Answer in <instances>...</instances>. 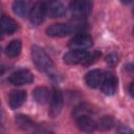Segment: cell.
Listing matches in <instances>:
<instances>
[{
	"label": "cell",
	"instance_id": "cell-16",
	"mask_svg": "<svg viewBox=\"0 0 134 134\" xmlns=\"http://www.w3.org/2000/svg\"><path fill=\"white\" fill-rule=\"evenodd\" d=\"M18 28V23L7 16H2L1 18V30L4 35H12Z\"/></svg>",
	"mask_w": 134,
	"mask_h": 134
},
{
	"label": "cell",
	"instance_id": "cell-10",
	"mask_svg": "<svg viewBox=\"0 0 134 134\" xmlns=\"http://www.w3.org/2000/svg\"><path fill=\"white\" fill-rule=\"evenodd\" d=\"M89 52L87 50H77V49H71L70 51L66 52L63 57V61L67 65H77V64H84Z\"/></svg>",
	"mask_w": 134,
	"mask_h": 134
},
{
	"label": "cell",
	"instance_id": "cell-19",
	"mask_svg": "<svg viewBox=\"0 0 134 134\" xmlns=\"http://www.w3.org/2000/svg\"><path fill=\"white\" fill-rule=\"evenodd\" d=\"M114 126V118L112 116H103L100 117V119L96 122V129H99L102 131H106L111 129Z\"/></svg>",
	"mask_w": 134,
	"mask_h": 134
},
{
	"label": "cell",
	"instance_id": "cell-8",
	"mask_svg": "<svg viewBox=\"0 0 134 134\" xmlns=\"http://www.w3.org/2000/svg\"><path fill=\"white\" fill-rule=\"evenodd\" d=\"M45 9H46V15L52 19L62 18L66 14L65 5L60 0H46Z\"/></svg>",
	"mask_w": 134,
	"mask_h": 134
},
{
	"label": "cell",
	"instance_id": "cell-15",
	"mask_svg": "<svg viewBox=\"0 0 134 134\" xmlns=\"http://www.w3.org/2000/svg\"><path fill=\"white\" fill-rule=\"evenodd\" d=\"M26 99V92L24 90H12L8 96V104L12 109H17L23 105Z\"/></svg>",
	"mask_w": 134,
	"mask_h": 134
},
{
	"label": "cell",
	"instance_id": "cell-23",
	"mask_svg": "<svg viewBox=\"0 0 134 134\" xmlns=\"http://www.w3.org/2000/svg\"><path fill=\"white\" fill-rule=\"evenodd\" d=\"M133 35H134V29H133Z\"/></svg>",
	"mask_w": 134,
	"mask_h": 134
},
{
	"label": "cell",
	"instance_id": "cell-13",
	"mask_svg": "<svg viewBox=\"0 0 134 134\" xmlns=\"http://www.w3.org/2000/svg\"><path fill=\"white\" fill-rule=\"evenodd\" d=\"M104 72L99 69H93L86 73L85 75V83L90 88H98L103 82Z\"/></svg>",
	"mask_w": 134,
	"mask_h": 134
},
{
	"label": "cell",
	"instance_id": "cell-5",
	"mask_svg": "<svg viewBox=\"0 0 134 134\" xmlns=\"http://www.w3.org/2000/svg\"><path fill=\"white\" fill-rule=\"evenodd\" d=\"M46 15V9H45V1L43 0H37L34 5L31 6L30 13H29V21L32 25L38 26L40 25L43 20L44 17Z\"/></svg>",
	"mask_w": 134,
	"mask_h": 134
},
{
	"label": "cell",
	"instance_id": "cell-12",
	"mask_svg": "<svg viewBox=\"0 0 134 134\" xmlns=\"http://www.w3.org/2000/svg\"><path fill=\"white\" fill-rule=\"evenodd\" d=\"M12 8L16 16L26 18L31 9V0H14Z\"/></svg>",
	"mask_w": 134,
	"mask_h": 134
},
{
	"label": "cell",
	"instance_id": "cell-22",
	"mask_svg": "<svg viewBox=\"0 0 134 134\" xmlns=\"http://www.w3.org/2000/svg\"><path fill=\"white\" fill-rule=\"evenodd\" d=\"M120 2H121V3H124V4H128V3H130V2H131V0H120Z\"/></svg>",
	"mask_w": 134,
	"mask_h": 134
},
{
	"label": "cell",
	"instance_id": "cell-9",
	"mask_svg": "<svg viewBox=\"0 0 134 134\" xmlns=\"http://www.w3.org/2000/svg\"><path fill=\"white\" fill-rule=\"evenodd\" d=\"M64 105L63 94L60 89L54 88L52 90V96L50 99V107H49V116L55 118L62 111Z\"/></svg>",
	"mask_w": 134,
	"mask_h": 134
},
{
	"label": "cell",
	"instance_id": "cell-11",
	"mask_svg": "<svg viewBox=\"0 0 134 134\" xmlns=\"http://www.w3.org/2000/svg\"><path fill=\"white\" fill-rule=\"evenodd\" d=\"M77 128L83 132H93L96 129V121L90 116V114H81L75 116Z\"/></svg>",
	"mask_w": 134,
	"mask_h": 134
},
{
	"label": "cell",
	"instance_id": "cell-1",
	"mask_svg": "<svg viewBox=\"0 0 134 134\" xmlns=\"http://www.w3.org/2000/svg\"><path fill=\"white\" fill-rule=\"evenodd\" d=\"M30 54H31V60L38 70L48 74H51L54 71V64L52 60L42 47L37 45L31 46Z\"/></svg>",
	"mask_w": 134,
	"mask_h": 134
},
{
	"label": "cell",
	"instance_id": "cell-21",
	"mask_svg": "<svg viewBox=\"0 0 134 134\" xmlns=\"http://www.w3.org/2000/svg\"><path fill=\"white\" fill-rule=\"evenodd\" d=\"M129 93H130L131 96L134 97V81H133V82L130 84V86H129Z\"/></svg>",
	"mask_w": 134,
	"mask_h": 134
},
{
	"label": "cell",
	"instance_id": "cell-2",
	"mask_svg": "<svg viewBox=\"0 0 134 134\" xmlns=\"http://www.w3.org/2000/svg\"><path fill=\"white\" fill-rule=\"evenodd\" d=\"M70 14L75 19H84L90 15L92 3L90 0H73L69 7Z\"/></svg>",
	"mask_w": 134,
	"mask_h": 134
},
{
	"label": "cell",
	"instance_id": "cell-3",
	"mask_svg": "<svg viewBox=\"0 0 134 134\" xmlns=\"http://www.w3.org/2000/svg\"><path fill=\"white\" fill-rule=\"evenodd\" d=\"M75 31V27H73L70 24L65 23H57L48 26L45 30L46 35L51 38H63L67 37Z\"/></svg>",
	"mask_w": 134,
	"mask_h": 134
},
{
	"label": "cell",
	"instance_id": "cell-17",
	"mask_svg": "<svg viewBox=\"0 0 134 134\" xmlns=\"http://www.w3.org/2000/svg\"><path fill=\"white\" fill-rule=\"evenodd\" d=\"M22 49V44L20 40H13L5 48V54L8 58H16L20 54Z\"/></svg>",
	"mask_w": 134,
	"mask_h": 134
},
{
	"label": "cell",
	"instance_id": "cell-14",
	"mask_svg": "<svg viewBox=\"0 0 134 134\" xmlns=\"http://www.w3.org/2000/svg\"><path fill=\"white\" fill-rule=\"evenodd\" d=\"M32 96H34V99H35L38 104L44 105V104H47V103L51 99L52 92H51L47 87L40 86V87H37V88L32 91Z\"/></svg>",
	"mask_w": 134,
	"mask_h": 134
},
{
	"label": "cell",
	"instance_id": "cell-4",
	"mask_svg": "<svg viewBox=\"0 0 134 134\" xmlns=\"http://www.w3.org/2000/svg\"><path fill=\"white\" fill-rule=\"evenodd\" d=\"M93 44L92 38L85 32H80L75 35L69 42L68 47L70 49H77V50H86L87 48L91 47Z\"/></svg>",
	"mask_w": 134,
	"mask_h": 134
},
{
	"label": "cell",
	"instance_id": "cell-7",
	"mask_svg": "<svg viewBox=\"0 0 134 134\" xmlns=\"http://www.w3.org/2000/svg\"><path fill=\"white\" fill-rule=\"evenodd\" d=\"M118 81L112 72H104L103 82L100 84V90L106 95H114L117 90Z\"/></svg>",
	"mask_w": 134,
	"mask_h": 134
},
{
	"label": "cell",
	"instance_id": "cell-20",
	"mask_svg": "<svg viewBox=\"0 0 134 134\" xmlns=\"http://www.w3.org/2000/svg\"><path fill=\"white\" fill-rule=\"evenodd\" d=\"M107 62H108L110 65L114 66L115 64L118 63V58H117V55H115V54L112 53V54H110V55L107 57Z\"/></svg>",
	"mask_w": 134,
	"mask_h": 134
},
{
	"label": "cell",
	"instance_id": "cell-18",
	"mask_svg": "<svg viewBox=\"0 0 134 134\" xmlns=\"http://www.w3.org/2000/svg\"><path fill=\"white\" fill-rule=\"evenodd\" d=\"M16 124L19 128H21L23 130H26V131L34 130V128L36 127L35 122L30 119V117H28L26 115H22V114L16 116Z\"/></svg>",
	"mask_w": 134,
	"mask_h": 134
},
{
	"label": "cell",
	"instance_id": "cell-6",
	"mask_svg": "<svg viewBox=\"0 0 134 134\" xmlns=\"http://www.w3.org/2000/svg\"><path fill=\"white\" fill-rule=\"evenodd\" d=\"M8 82L15 86L28 85L34 82V75L27 69H19L9 75Z\"/></svg>",
	"mask_w": 134,
	"mask_h": 134
}]
</instances>
